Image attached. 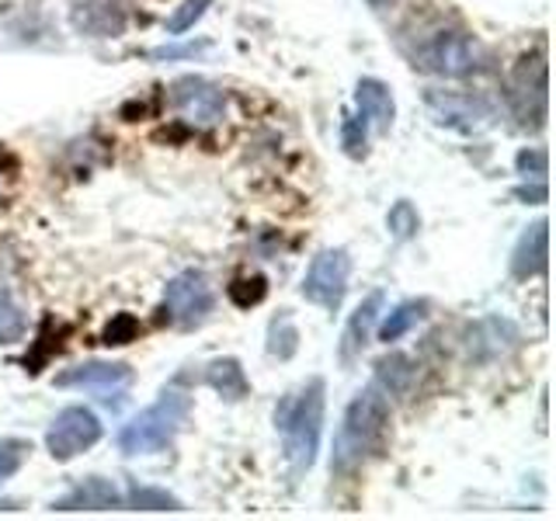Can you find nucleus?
<instances>
[{
  "mask_svg": "<svg viewBox=\"0 0 556 521\" xmlns=\"http://www.w3.org/2000/svg\"><path fill=\"white\" fill-rule=\"evenodd\" d=\"M546 56L539 52V56H526L518 66H515V74L508 80V104H511V112L515 118L521 122V126H532L539 129L543 126V118H546Z\"/></svg>",
  "mask_w": 556,
  "mask_h": 521,
  "instance_id": "8",
  "label": "nucleus"
},
{
  "mask_svg": "<svg viewBox=\"0 0 556 521\" xmlns=\"http://www.w3.org/2000/svg\"><path fill=\"white\" fill-rule=\"evenodd\" d=\"M213 4H216V0H181V8L167 17V31H170V35H185V31H191V28H195V22H202L205 11L213 8Z\"/></svg>",
  "mask_w": 556,
  "mask_h": 521,
  "instance_id": "27",
  "label": "nucleus"
},
{
  "mask_svg": "<svg viewBox=\"0 0 556 521\" xmlns=\"http://www.w3.org/2000/svg\"><path fill=\"white\" fill-rule=\"evenodd\" d=\"M425 313H428V303L425 300H407V303H400L387 320H382L379 327V341H400L407 334V330H414L417 323L425 320Z\"/></svg>",
  "mask_w": 556,
  "mask_h": 521,
  "instance_id": "20",
  "label": "nucleus"
},
{
  "mask_svg": "<svg viewBox=\"0 0 556 521\" xmlns=\"http://www.w3.org/2000/svg\"><path fill=\"white\" fill-rule=\"evenodd\" d=\"M136 338H139V320L132 317V313H115V317L101 330V344H109V347L132 344Z\"/></svg>",
  "mask_w": 556,
  "mask_h": 521,
  "instance_id": "28",
  "label": "nucleus"
},
{
  "mask_svg": "<svg viewBox=\"0 0 556 521\" xmlns=\"http://www.w3.org/2000/svg\"><path fill=\"white\" fill-rule=\"evenodd\" d=\"M387 226L396 240H410L417 230H421V216H417V208L410 202H396L387 216Z\"/></svg>",
  "mask_w": 556,
  "mask_h": 521,
  "instance_id": "29",
  "label": "nucleus"
},
{
  "mask_svg": "<svg viewBox=\"0 0 556 521\" xmlns=\"http://www.w3.org/2000/svg\"><path fill=\"white\" fill-rule=\"evenodd\" d=\"M546 243H549V223L539 219L535 226H529L521 240L515 243L511 254V275L515 278H532L546 268Z\"/></svg>",
  "mask_w": 556,
  "mask_h": 521,
  "instance_id": "16",
  "label": "nucleus"
},
{
  "mask_svg": "<svg viewBox=\"0 0 556 521\" xmlns=\"http://www.w3.org/2000/svg\"><path fill=\"white\" fill-rule=\"evenodd\" d=\"M414 60L421 69H431V74H439V77L463 80L486 69V49L469 31L439 28L434 35H428Z\"/></svg>",
  "mask_w": 556,
  "mask_h": 521,
  "instance_id": "4",
  "label": "nucleus"
},
{
  "mask_svg": "<svg viewBox=\"0 0 556 521\" xmlns=\"http://www.w3.org/2000/svg\"><path fill=\"white\" fill-rule=\"evenodd\" d=\"M188 410H191L188 393H181L178 386H167L156 396V404L139 410L129 424H122L115 439L118 452H126V456H153V452L170 448L188 421Z\"/></svg>",
  "mask_w": 556,
  "mask_h": 521,
  "instance_id": "3",
  "label": "nucleus"
},
{
  "mask_svg": "<svg viewBox=\"0 0 556 521\" xmlns=\"http://www.w3.org/2000/svg\"><path fill=\"white\" fill-rule=\"evenodd\" d=\"M518 170L526 174V178H546V153L543 150H521L518 153Z\"/></svg>",
  "mask_w": 556,
  "mask_h": 521,
  "instance_id": "30",
  "label": "nucleus"
},
{
  "mask_svg": "<svg viewBox=\"0 0 556 521\" xmlns=\"http://www.w3.org/2000/svg\"><path fill=\"white\" fill-rule=\"evenodd\" d=\"M414 361L400 352H390L387 358L376 361V386L387 393V396H407L410 386H414Z\"/></svg>",
  "mask_w": 556,
  "mask_h": 521,
  "instance_id": "19",
  "label": "nucleus"
},
{
  "mask_svg": "<svg viewBox=\"0 0 556 521\" xmlns=\"http://www.w3.org/2000/svg\"><path fill=\"white\" fill-rule=\"evenodd\" d=\"M205 386H213L223 399H243L251 393V382H248V372H243V365L237 358H213L205 365Z\"/></svg>",
  "mask_w": 556,
  "mask_h": 521,
  "instance_id": "18",
  "label": "nucleus"
},
{
  "mask_svg": "<svg viewBox=\"0 0 556 521\" xmlns=\"http://www.w3.org/2000/svg\"><path fill=\"white\" fill-rule=\"evenodd\" d=\"M174 109L181 115L202 122V126H213V122L223 118V109H226V94L219 91L216 84H208L202 77H181L174 84Z\"/></svg>",
  "mask_w": 556,
  "mask_h": 521,
  "instance_id": "11",
  "label": "nucleus"
},
{
  "mask_svg": "<svg viewBox=\"0 0 556 521\" xmlns=\"http://www.w3.org/2000/svg\"><path fill=\"white\" fill-rule=\"evenodd\" d=\"M126 504L136 511H181L178 497H170L167 491H153V486H132Z\"/></svg>",
  "mask_w": 556,
  "mask_h": 521,
  "instance_id": "24",
  "label": "nucleus"
},
{
  "mask_svg": "<svg viewBox=\"0 0 556 521\" xmlns=\"http://www.w3.org/2000/svg\"><path fill=\"white\" fill-rule=\"evenodd\" d=\"M226 295H230V303L237 309H251L268 295V282L261 275H243V278H233V282L226 285Z\"/></svg>",
  "mask_w": 556,
  "mask_h": 521,
  "instance_id": "23",
  "label": "nucleus"
},
{
  "mask_svg": "<svg viewBox=\"0 0 556 521\" xmlns=\"http://www.w3.org/2000/svg\"><path fill=\"white\" fill-rule=\"evenodd\" d=\"M101 421L94 410L87 407H63L46 431V448L56 462H70L84 456L87 448H94L101 442Z\"/></svg>",
  "mask_w": 556,
  "mask_h": 521,
  "instance_id": "7",
  "label": "nucleus"
},
{
  "mask_svg": "<svg viewBox=\"0 0 556 521\" xmlns=\"http://www.w3.org/2000/svg\"><path fill=\"white\" fill-rule=\"evenodd\" d=\"M122 504H126V497L118 494V486L112 480L91 476L52 504V511H112V508H122Z\"/></svg>",
  "mask_w": 556,
  "mask_h": 521,
  "instance_id": "14",
  "label": "nucleus"
},
{
  "mask_svg": "<svg viewBox=\"0 0 556 521\" xmlns=\"http://www.w3.org/2000/svg\"><path fill=\"white\" fill-rule=\"evenodd\" d=\"M428 109L439 126H452L463 132H480L491 126V109L480 98L469 94H448V91H428Z\"/></svg>",
  "mask_w": 556,
  "mask_h": 521,
  "instance_id": "10",
  "label": "nucleus"
},
{
  "mask_svg": "<svg viewBox=\"0 0 556 521\" xmlns=\"http://www.w3.org/2000/svg\"><path fill=\"white\" fill-rule=\"evenodd\" d=\"M28 334V317L25 309L14 303L8 289H0V344H17Z\"/></svg>",
  "mask_w": 556,
  "mask_h": 521,
  "instance_id": "21",
  "label": "nucleus"
},
{
  "mask_svg": "<svg viewBox=\"0 0 556 521\" xmlns=\"http://www.w3.org/2000/svg\"><path fill=\"white\" fill-rule=\"evenodd\" d=\"M355 104L358 115L365 118V126H372L376 132H390L393 118H396V104H393V91L376 77H362L355 87Z\"/></svg>",
  "mask_w": 556,
  "mask_h": 521,
  "instance_id": "15",
  "label": "nucleus"
},
{
  "mask_svg": "<svg viewBox=\"0 0 556 521\" xmlns=\"http://www.w3.org/2000/svg\"><path fill=\"white\" fill-rule=\"evenodd\" d=\"M369 4H372L376 11H387V8H393V4H396V0H369Z\"/></svg>",
  "mask_w": 556,
  "mask_h": 521,
  "instance_id": "31",
  "label": "nucleus"
},
{
  "mask_svg": "<svg viewBox=\"0 0 556 521\" xmlns=\"http://www.w3.org/2000/svg\"><path fill=\"white\" fill-rule=\"evenodd\" d=\"M348 275H352V257L344 247H327L309 260L303 278V300L327 313H338L348 292Z\"/></svg>",
  "mask_w": 556,
  "mask_h": 521,
  "instance_id": "5",
  "label": "nucleus"
},
{
  "mask_svg": "<svg viewBox=\"0 0 556 521\" xmlns=\"http://www.w3.org/2000/svg\"><path fill=\"white\" fill-rule=\"evenodd\" d=\"M365 136H369L365 118L362 115H344V122H341V147H344L348 156H352V161H365V153H369Z\"/></svg>",
  "mask_w": 556,
  "mask_h": 521,
  "instance_id": "26",
  "label": "nucleus"
},
{
  "mask_svg": "<svg viewBox=\"0 0 556 521\" xmlns=\"http://www.w3.org/2000/svg\"><path fill=\"white\" fill-rule=\"evenodd\" d=\"M515 341H518L515 323L501 320V317H486L473 327V334H469V355L473 358H497V355L508 352V347H515Z\"/></svg>",
  "mask_w": 556,
  "mask_h": 521,
  "instance_id": "17",
  "label": "nucleus"
},
{
  "mask_svg": "<svg viewBox=\"0 0 556 521\" xmlns=\"http://www.w3.org/2000/svg\"><path fill=\"white\" fill-rule=\"evenodd\" d=\"M129 382H132V369L122 361H84L56 376V386L63 390H98V393L129 386Z\"/></svg>",
  "mask_w": 556,
  "mask_h": 521,
  "instance_id": "12",
  "label": "nucleus"
},
{
  "mask_svg": "<svg viewBox=\"0 0 556 521\" xmlns=\"http://www.w3.org/2000/svg\"><path fill=\"white\" fill-rule=\"evenodd\" d=\"M295 344H300V330L289 320V313H278V317L268 323V355L275 358H292Z\"/></svg>",
  "mask_w": 556,
  "mask_h": 521,
  "instance_id": "22",
  "label": "nucleus"
},
{
  "mask_svg": "<svg viewBox=\"0 0 556 521\" xmlns=\"http://www.w3.org/2000/svg\"><path fill=\"white\" fill-rule=\"evenodd\" d=\"M324 379H309L300 390L278 399L275 407V431L282 439V452L292 462L295 473H306L320 452V434H324Z\"/></svg>",
  "mask_w": 556,
  "mask_h": 521,
  "instance_id": "2",
  "label": "nucleus"
},
{
  "mask_svg": "<svg viewBox=\"0 0 556 521\" xmlns=\"http://www.w3.org/2000/svg\"><path fill=\"white\" fill-rule=\"evenodd\" d=\"M28 452H31V442L17 439V434H4V439H0V483L11 480L17 469L25 466Z\"/></svg>",
  "mask_w": 556,
  "mask_h": 521,
  "instance_id": "25",
  "label": "nucleus"
},
{
  "mask_svg": "<svg viewBox=\"0 0 556 521\" xmlns=\"http://www.w3.org/2000/svg\"><path fill=\"white\" fill-rule=\"evenodd\" d=\"M382 306H387V295H382V292L376 289V292L365 295V300L358 303V309L352 313V320H348L344 334H341V361H344V365H352V361L362 355V347L369 344L372 327H376V320H379Z\"/></svg>",
  "mask_w": 556,
  "mask_h": 521,
  "instance_id": "13",
  "label": "nucleus"
},
{
  "mask_svg": "<svg viewBox=\"0 0 556 521\" xmlns=\"http://www.w3.org/2000/svg\"><path fill=\"white\" fill-rule=\"evenodd\" d=\"M216 295L202 271H181L164 285V313L178 330H195L208 320Z\"/></svg>",
  "mask_w": 556,
  "mask_h": 521,
  "instance_id": "6",
  "label": "nucleus"
},
{
  "mask_svg": "<svg viewBox=\"0 0 556 521\" xmlns=\"http://www.w3.org/2000/svg\"><path fill=\"white\" fill-rule=\"evenodd\" d=\"M387 442H390V396L372 382L344 410L330 469H358L365 459L382 456Z\"/></svg>",
  "mask_w": 556,
  "mask_h": 521,
  "instance_id": "1",
  "label": "nucleus"
},
{
  "mask_svg": "<svg viewBox=\"0 0 556 521\" xmlns=\"http://www.w3.org/2000/svg\"><path fill=\"white\" fill-rule=\"evenodd\" d=\"M70 22L87 39H115V35L126 31L129 11L126 0H74Z\"/></svg>",
  "mask_w": 556,
  "mask_h": 521,
  "instance_id": "9",
  "label": "nucleus"
}]
</instances>
